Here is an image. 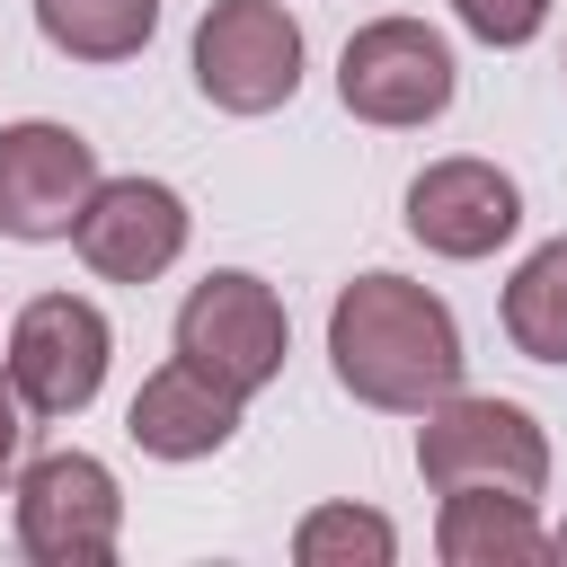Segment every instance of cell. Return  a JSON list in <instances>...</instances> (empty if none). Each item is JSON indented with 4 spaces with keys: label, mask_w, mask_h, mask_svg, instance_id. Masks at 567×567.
<instances>
[{
    "label": "cell",
    "mask_w": 567,
    "mask_h": 567,
    "mask_svg": "<svg viewBox=\"0 0 567 567\" xmlns=\"http://www.w3.org/2000/svg\"><path fill=\"white\" fill-rule=\"evenodd\" d=\"M328 363L337 381L363 399V408H390V416H425L434 399L461 390V328L452 310L408 284V275H354L337 301H328Z\"/></svg>",
    "instance_id": "obj_1"
},
{
    "label": "cell",
    "mask_w": 567,
    "mask_h": 567,
    "mask_svg": "<svg viewBox=\"0 0 567 567\" xmlns=\"http://www.w3.org/2000/svg\"><path fill=\"white\" fill-rule=\"evenodd\" d=\"M416 478L443 496V487H514V496H540L549 487V434L532 425V408L514 399H434L425 425H416Z\"/></svg>",
    "instance_id": "obj_2"
},
{
    "label": "cell",
    "mask_w": 567,
    "mask_h": 567,
    "mask_svg": "<svg viewBox=\"0 0 567 567\" xmlns=\"http://www.w3.org/2000/svg\"><path fill=\"white\" fill-rule=\"evenodd\" d=\"M18 496V549L35 567H106L124 540V496L97 452H44L9 478Z\"/></svg>",
    "instance_id": "obj_3"
},
{
    "label": "cell",
    "mask_w": 567,
    "mask_h": 567,
    "mask_svg": "<svg viewBox=\"0 0 567 567\" xmlns=\"http://www.w3.org/2000/svg\"><path fill=\"white\" fill-rule=\"evenodd\" d=\"M177 354H186L195 372H213L221 390L257 399V390L284 372V354H292V319H284V301H275V284L221 266V275H204V284L177 301Z\"/></svg>",
    "instance_id": "obj_4"
},
{
    "label": "cell",
    "mask_w": 567,
    "mask_h": 567,
    "mask_svg": "<svg viewBox=\"0 0 567 567\" xmlns=\"http://www.w3.org/2000/svg\"><path fill=\"white\" fill-rule=\"evenodd\" d=\"M195 89L221 115H275L301 89V27L284 0H213L195 18Z\"/></svg>",
    "instance_id": "obj_5"
},
{
    "label": "cell",
    "mask_w": 567,
    "mask_h": 567,
    "mask_svg": "<svg viewBox=\"0 0 567 567\" xmlns=\"http://www.w3.org/2000/svg\"><path fill=\"white\" fill-rule=\"evenodd\" d=\"M337 97H346V115L390 124V133L434 124L452 106V44L425 18H372L337 53Z\"/></svg>",
    "instance_id": "obj_6"
},
{
    "label": "cell",
    "mask_w": 567,
    "mask_h": 567,
    "mask_svg": "<svg viewBox=\"0 0 567 567\" xmlns=\"http://www.w3.org/2000/svg\"><path fill=\"white\" fill-rule=\"evenodd\" d=\"M106 363H115V328L80 292H35L9 319V381L35 416H80L106 390Z\"/></svg>",
    "instance_id": "obj_7"
},
{
    "label": "cell",
    "mask_w": 567,
    "mask_h": 567,
    "mask_svg": "<svg viewBox=\"0 0 567 567\" xmlns=\"http://www.w3.org/2000/svg\"><path fill=\"white\" fill-rule=\"evenodd\" d=\"M97 195V142L71 124H0V239H71Z\"/></svg>",
    "instance_id": "obj_8"
},
{
    "label": "cell",
    "mask_w": 567,
    "mask_h": 567,
    "mask_svg": "<svg viewBox=\"0 0 567 567\" xmlns=\"http://www.w3.org/2000/svg\"><path fill=\"white\" fill-rule=\"evenodd\" d=\"M186 230H195V213H186L177 186H159V177H97V195L71 221V248L106 284H159L186 257Z\"/></svg>",
    "instance_id": "obj_9"
},
{
    "label": "cell",
    "mask_w": 567,
    "mask_h": 567,
    "mask_svg": "<svg viewBox=\"0 0 567 567\" xmlns=\"http://www.w3.org/2000/svg\"><path fill=\"white\" fill-rule=\"evenodd\" d=\"M408 230L452 266L496 257L523 230V186L496 159H434V168L408 177Z\"/></svg>",
    "instance_id": "obj_10"
},
{
    "label": "cell",
    "mask_w": 567,
    "mask_h": 567,
    "mask_svg": "<svg viewBox=\"0 0 567 567\" xmlns=\"http://www.w3.org/2000/svg\"><path fill=\"white\" fill-rule=\"evenodd\" d=\"M239 390H221L213 372H195L186 354L177 363H159L142 390H133V408H124V434L151 452V461H204V452H221L230 434H239Z\"/></svg>",
    "instance_id": "obj_11"
},
{
    "label": "cell",
    "mask_w": 567,
    "mask_h": 567,
    "mask_svg": "<svg viewBox=\"0 0 567 567\" xmlns=\"http://www.w3.org/2000/svg\"><path fill=\"white\" fill-rule=\"evenodd\" d=\"M434 549H443V567H532V558H549V523L514 487H443Z\"/></svg>",
    "instance_id": "obj_12"
},
{
    "label": "cell",
    "mask_w": 567,
    "mask_h": 567,
    "mask_svg": "<svg viewBox=\"0 0 567 567\" xmlns=\"http://www.w3.org/2000/svg\"><path fill=\"white\" fill-rule=\"evenodd\" d=\"M159 27V0H35V35L71 62H133Z\"/></svg>",
    "instance_id": "obj_13"
},
{
    "label": "cell",
    "mask_w": 567,
    "mask_h": 567,
    "mask_svg": "<svg viewBox=\"0 0 567 567\" xmlns=\"http://www.w3.org/2000/svg\"><path fill=\"white\" fill-rule=\"evenodd\" d=\"M505 337L532 363H567V239H540L505 284Z\"/></svg>",
    "instance_id": "obj_14"
},
{
    "label": "cell",
    "mask_w": 567,
    "mask_h": 567,
    "mask_svg": "<svg viewBox=\"0 0 567 567\" xmlns=\"http://www.w3.org/2000/svg\"><path fill=\"white\" fill-rule=\"evenodd\" d=\"M292 558L301 567H390L399 558V532L372 505H310L292 523Z\"/></svg>",
    "instance_id": "obj_15"
},
{
    "label": "cell",
    "mask_w": 567,
    "mask_h": 567,
    "mask_svg": "<svg viewBox=\"0 0 567 567\" xmlns=\"http://www.w3.org/2000/svg\"><path fill=\"white\" fill-rule=\"evenodd\" d=\"M452 18H461L478 44L514 53V44H532V35L549 27V0H452Z\"/></svg>",
    "instance_id": "obj_16"
},
{
    "label": "cell",
    "mask_w": 567,
    "mask_h": 567,
    "mask_svg": "<svg viewBox=\"0 0 567 567\" xmlns=\"http://www.w3.org/2000/svg\"><path fill=\"white\" fill-rule=\"evenodd\" d=\"M27 399H18V381H9V363H0V487L18 478V443H27Z\"/></svg>",
    "instance_id": "obj_17"
},
{
    "label": "cell",
    "mask_w": 567,
    "mask_h": 567,
    "mask_svg": "<svg viewBox=\"0 0 567 567\" xmlns=\"http://www.w3.org/2000/svg\"><path fill=\"white\" fill-rule=\"evenodd\" d=\"M549 558H567V523H558V532H549Z\"/></svg>",
    "instance_id": "obj_18"
}]
</instances>
